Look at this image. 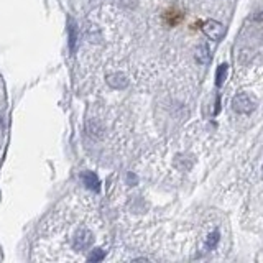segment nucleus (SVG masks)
Returning <instances> with one entry per match:
<instances>
[{
  "label": "nucleus",
  "mask_w": 263,
  "mask_h": 263,
  "mask_svg": "<svg viewBox=\"0 0 263 263\" xmlns=\"http://www.w3.org/2000/svg\"><path fill=\"white\" fill-rule=\"evenodd\" d=\"M257 106H258V102H257L255 95L250 93H245V91L237 93L232 99V108L240 115L252 114V112L257 108Z\"/></svg>",
  "instance_id": "1"
},
{
  "label": "nucleus",
  "mask_w": 263,
  "mask_h": 263,
  "mask_svg": "<svg viewBox=\"0 0 263 263\" xmlns=\"http://www.w3.org/2000/svg\"><path fill=\"white\" fill-rule=\"evenodd\" d=\"M202 31L212 41H220L225 36V27L220 22H216V20H207L202 25Z\"/></svg>",
  "instance_id": "2"
},
{
  "label": "nucleus",
  "mask_w": 263,
  "mask_h": 263,
  "mask_svg": "<svg viewBox=\"0 0 263 263\" xmlns=\"http://www.w3.org/2000/svg\"><path fill=\"white\" fill-rule=\"evenodd\" d=\"M194 58H196V61H198L199 64H209L211 60H212V54H211L209 46H206V45H199V46L196 48Z\"/></svg>",
  "instance_id": "3"
},
{
  "label": "nucleus",
  "mask_w": 263,
  "mask_h": 263,
  "mask_svg": "<svg viewBox=\"0 0 263 263\" xmlns=\"http://www.w3.org/2000/svg\"><path fill=\"white\" fill-rule=\"evenodd\" d=\"M107 82H108V86L114 87V89H124V87H127V84H128L127 77H125L124 74H120V73H115V74L107 76Z\"/></svg>",
  "instance_id": "4"
},
{
  "label": "nucleus",
  "mask_w": 263,
  "mask_h": 263,
  "mask_svg": "<svg viewBox=\"0 0 263 263\" xmlns=\"http://www.w3.org/2000/svg\"><path fill=\"white\" fill-rule=\"evenodd\" d=\"M82 181L86 183V186L89 187V189L93 191L101 189V181H99V178L95 176V173H93V171H84V173H82Z\"/></svg>",
  "instance_id": "5"
},
{
  "label": "nucleus",
  "mask_w": 263,
  "mask_h": 263,
  "mask_svg": "<svg viewBox=\"0 0 263 263\" xmlns=\"http://www.w3.org/2000/svg\"><path fill=\"white\" fill-rule=\"evenodd\" d=\"M227 71H229V64H225V62H222V64L217 68L216 71V86L220 87L224 84L225 77H227Z\"/></svg>",
  "instance_id": "6"
},
{
  "label": "nucleus",
  "mask_w": 263,
  "mask_h": 263,
  "mask_svg": "<svg viewBox=\"0 0 263 263\" xmlns=\"http://www.w3.org/2000/svg\"><path fill=\"white\" fill-rule=\"evenodd\" d=\"M219 237H220L219 231H214L212 233H209V237L206 239V248H209V250L214 248L217 245V242H219Z\"/></svg>",
  "instance_id": "7"
},
{
  "label": "nucleus",
  "mask_w": 263,
  "mask_h": 263,
  "mask_svg": "<svg viewBox=\"0 0 263 263\" xmlns=\"http://www.w3.org/2000/svg\"><path fill=\"white\" fill-rule=\"evenodd\" d=\"M104 257H106V252H104L102 248H94L93 252L89 253L87 260L89 262H101V260H104Z\"/></svg>",
  "instance_id": "8"
},
{
  "label": "nucleus",
  "mask_w": 263,
  "mask_h": 263,
  "mask_svg": "<svg viewBox=\"0 0 263 263\" xmlns=\"http://www.w3.org/2000/svg\"><path fill=\"white\" fill-rule=\"evenodd\" d=\"M69 31H71V36H69V41H71V48L74 49V45H76V27H74V23H71V27H69Z\"/></svg>",
  "instance_id": "9"
},
{
  "label": "nucleus",
  "mask_w": 263,
  "mask_h": 263,
  "mask_svg": "<svg viewBox=\"0 0 263 263\" xmlns=\"http://www.w3.org/2000/svg\"><path fill=\"white\" fill-rule=\"evenodd\" d=\"M258 20H263V14H262L260 16H258Z\"/></svg>",
  "instance_id": "10"
}]
</instances>
